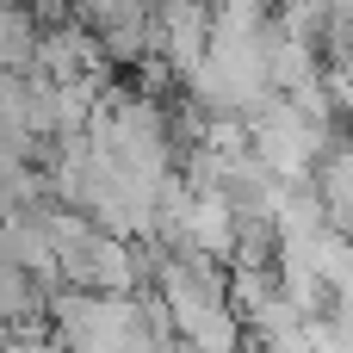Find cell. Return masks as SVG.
<instances>
[{
  "instance_id": "6da1fadb",
  "label": "cell",
  "mask_w": 353,
  "mask_h": 353,
  "mask_svg": "<svg viewBox=\"0 0 353 353\" xmlns=\"http://www.w3.org/2000/svg\"><path fill=\"white\" fill-rule=\"evenodd\" d=\"M335 137H329V124L323 118H310L304 105H292V99H267L254 118H248V149L285 180V186H304L310 174H316V161H323V149H329Z\"/></svg>"
},
{
  "instance_id": "7a4b0ae2",
  "label": "cell",
  "mask_w": 353,
  "mask_h": 353,
  "mask_svg": "<svg viewBox=\"0 0 353 353\" xmlns=\"http://www.w3.org/2000/svg\"><path fill=\"white\" fill-rule=\"evenodd\" d=\"M329 211V223L353 236V143H329L323 161H316V186H310Z\"/></svg>"
},
{
  "instance_id": "3957f363",
  "label": "cell",
  "mask_w": 353,
  "mask_h": 353,
  "mask_svg": "<svg viewBox=\"0 0 353 353\" xmlns=\"http://www.w3.org/2000/svg\"><path fill=\"white\" fill-rule=\"evenodd\" d=\"M37 19L19 6V0H0V68H12V74H25V68H37Z\"/></svg>"
},
{
  "instance_id": "277c9868",
  "label": "cell",
  "mask_w": 353,
  "mask_h": 353,
  "mask_svg": "<svg viewBox=\"0 0 353 353\" xmlns=\"http://www.w3.org/2000/svg\"><path fill=\"white\" fill-rule=\"evenodd\" d=\"M329 99H335V112H353V50L329 62Z\"/></svg>"
}]
</instances>
